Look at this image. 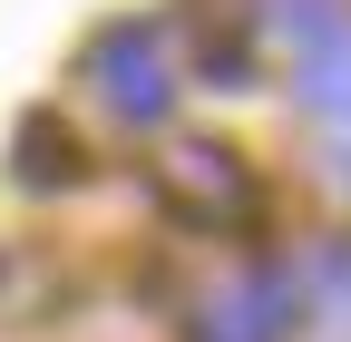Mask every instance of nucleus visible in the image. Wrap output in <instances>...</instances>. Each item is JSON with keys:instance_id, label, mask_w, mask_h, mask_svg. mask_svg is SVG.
<instances>
[{"instance_id": "f257e3e1", "label": "nucleus", "mask_w": 351, "mask_h": 342, "mask_svg": "<svg viewBox=\"0 0 351 342\" xmlns=\"http://www.w3.org/2000/svg\"><path fill=\"white\" fill-rule=\"evenodd\" d=\"M78 78L98 89V108L117 127H166V108H176V69H166V30L156 20H108L88 39Z\"/></svg>"}, {"instance_id": "20e7f679", "label": "nucleus", "mask_w": 351, "mask_h": 342, "mask_svg": "<svg viewBox=\"0 0 351 342\" xmlns=\"http://www.w3.org/2000/svg\"><path fill=\"white\" fill-rule=\"evenodd\" d=\"M293 98L313 108V117H332V127H351V20H332L322 39H302V59H293Z\"/></svg>"}, {"instance_id": "39448f33", "label": "nucleus", "mask_w": 351, "mask_h": 342, "mask_svg": "<svg viewBox=\"0 0 351 342\" xmlns=\"http://www.w3.org/2000/svg\"><path fill=\"white\" fill-rule=\"evenodd\" d=\"M20 186H78V137L49 117H29L20 127Z\"/></svg>"}, {"instance_id": "f03ea898", "label": "nucleus", "mask_w": 351, "mask_h": 342, "mask_svg": "<svg viewBox=\"0 0 351 342\" xmlns=\"http://www.w3.org/2000/svg\"><path fill=\"white\" fill-rule=\"evenodd\" d=\"M156 196H166V216L195 225V235H234V225H254V205H263L254 166H244L234 147H215V137L166 147V157H156Z\"/></svg>"}, {"instance_id": "7ed1b4c3", "label": "nucleus", "mask_w": 351, "mask_h": 342, "mask_svg": "<svg viewBox=\"0 0 351 342\" xmlns=\"http://www.w3.org/2000/svg\"><path fill=\"white\" fill-rule=\"evenodd\" d=\"M293 313H302V284H293L283 264H244V274H225V284L195 304L186 342H283Z\"/></svg>"}]
</instances>
